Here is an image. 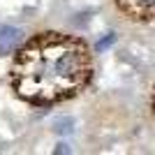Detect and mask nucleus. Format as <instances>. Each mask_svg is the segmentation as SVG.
I'll return each mask as SVG.
<instances>
[{
  "instance_id": "f257e3e1",
  "label": "nucleus",
  "mask_w": 155,
  "mask_h": 155,
  "mask_svg": "<svg viewBox=\"0 0 155 155\" xmlns=\"http://www.w3.org/2000/svg\"><path fill=\"white\" fill-rule=\"evenodd\" d=\"M91 63L77 42L60 35H42L19 53L14 86L32 104H51L70 97L88 81Z\"/></svg>"
},
{
  "instance_id": "f03ea898",
  "label": "nucleus",
  "mask_w": 155,
  "mask_h": 155,
  "mask_svg": "<svg viewBox=\"0 0 155 155\" xmlns=\"http://www.w3.org/2000/svg\"><path fill=\"white\" fill-rule=\"evenodd\" d=\"M21 37H23V32L19 28L14 26H2L0 28V56H7V53H12L16 46H19Z\"/></svg>"
},
{
  "instance_id": "7ed1b4c3",
  "label": "nucleus",
  "mask_w": 155,
  "mask_h": 155,
  "mask_svg": "<svg viewBox=\"0 0 155 155\" xmlns=\"http://www.w3.org/2000/svg\"><path fill=\"white\" fill-rule=\"evenodd\" d=\"M114 42H116V37H114V35H109V37H107V39H102V42H97V46H95V49H97V51H102V49H107V46H111V44H114Z\"/></svg>"
},
{
  "instance_id": "20e7f679",
  "label": "nucleus",
  "mask_w": 155,
  "mask_h": 155,
  "mask_svg": "<svg viewBox=\"0 0 155 155\" xmlns=\"http://www.w3.org/2000/svg\"><path fill=\"white\" fill-rule=\"evenodd\" d=\"M56 153H58V155H63V153H70V146H65V143H58Z\"/></svg>"
},
{
  "instance_id": "39448f33",
  "label": "nucleus",
  "mask_w": 155,
  "mask_h": 155,
  "mask_svg": "<svg viewBox=\"0 0 155 155\" xmlns=\"http://www.w3.org/2000/svg\"><path fill=\"white\" fill-rule=\"evenodd\" d=\"M139 2H141V5H146V7H153V5H155V0H139Z\"/></svg>"
}]
</instances>
